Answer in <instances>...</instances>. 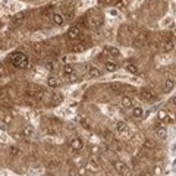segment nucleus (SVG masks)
Instances as JSON below:
<instances>
[{
    "instance_id": "423d86ee",
    "label": "nucleus",
    "mask_w": 176,
    "mask_h": 176,
    "mask_svg": "<svg viewBox=\"0 0 176 176\" xmlns=\"http://www.w3.org/2000/svg\"><path fill=\"white\" fill-rule=\"evenodd\" d=\"M79 34H81V30H79L78 25L71 27L69 31H68V38H69V40H76V38L79 37Z\"/></svg>"
},
{
    "instance_id": "e433bc0d",
    "label": "nucleus",
    "mask_w": 176,
    "mask_h": 176,
    "mask_svg": "<svg viewBox=\"0 0 176 176\" xmlns=\"http://www.w3.org/2000/svg\"><path fill=\"white\" fill-rule=\"evenodd\" d=\"M69 176H78V172H75V170L72 169V170L69 172Z\"/></svg>"
},
{
    "instance_id": "39448f33",
    "label": "nucleus",
    "mask_w": 176,
    "mask_h": 176,
    "mask_svg": "<svg viewBox=\"0 0 176 176\" xmlns=\"http://www.w3.org/2000/svg\"><path fill=\"white\" fill-rule=\"evenodd\" d=\"M147 38H148V34H147V32H139V34L136 35V38H135L133 45H136V47H142L144 44L147 43Z\"/></svg>"
},
{
    "instance_id": "9b49d317",
    "label": "nucleus",
    "mask_w": 176,
    "mask_h": 176,
    "mask_svg": "<svg viewBox=\"0 0 176 176\" xmlns=\"http://www.w3.org/2000/svg\"><path fill=\"white\" fill-rule=\"evenodd\" d=\"M88 76H89V78H98V76H101V72H100L98 68L91 66V68L88 69Z\"/></svg>"
},
{
    "instance_id": "f03ea898",
    "label": "nucleus",
    "mask_w": 176,
    "mask_h": 176,
    "mask_svg": "<svg viewBox=\"0 0 176 176\" xmlns=\"http://www.w3.org/2000/svg\"><path fill=\"white\" fill-rule=\"evenodd\" d=\"M113 167H115V170H116L119 175L129 176V167H128L126 163H123L122 160H116V162L113 163Z\"/></svg>"
},
{
    "instance_id": "c756f323",
    "label": "nucleus",
    "mask_w": 176,
    "mask_h": 176,
    "mask_svg": "<svg viewBox=\"0 0 176 176\" xmlns=\"http://www.w3.org/2000/svg\"><path fill=\"white\" fill-rule=\"evenodd\" d=\"M122 85H120V84H118V82H113V84H112V89H113V91H120V89H122Z\"/></svg>"
},
{
    "instance_id": "a211bd4d",
    "label": "nucleus",
    "mask_w": 176,
    "mask_h": 176,
    "mask_svg": "<svg viewBox=\"0 0 176 176\" xmlns=\"http://www.w3.org/2000/svg\"><path fill=\"white\" fill-rule=\"evenodd\" d=\"M47 85H48L50 88L59 87V81H57V78H56V76H50V78L47 79Z\"/></svg>"
},
{
    "instance_id": "f3484780",
    "label": "nucleus",
    "mask_w": 176,
    "mask_h": 176,
    "mask_svg": "<svg viewBox=\"0 0 176 176\" xmlns=\"http://www.w3.org/2000/svg\"><path fill=\"white\" fill-rule=\"evenodd\" d=\"M132 116L136 118V119H141V118H144V110H142L141 107H135V109L132 110Z\"/></svg>"
},
{
    "instance_id": "1a4fd4ad",
    "label": "nucleus",
    "mask_w": 176,
    "mask_h": 176,
    "mask_svg": "<svg viewBox=\"0 0 176 176\" xmlns=\"http://www.w3.org/2000/svg\"><path fill=\"white\" fill-rule=\"evenodd\" d=\"M51 21H53L54 25H62L65 22V16L62 13H53L51 15Z\"/></svg>"
},
{
    "instance_id": "c9c22d12",
    "label": "nucleus",
    "mask_w": 176,
    "mask_h": 176,
    "mask_svg": "<svg viewBox=\"0 0 176 176\" xmlns=\"http://www.w3.org/2000/svg\"><path fill=\"white\" fill-rule=\"evenodd\" d=\"M48 133H51V135H56L57 132H56V129H53V128H48Z\"/></svg>"
},
{
    "instance_id": "ddd939ff",
    "label": "nucleus",
    "mask_w": 176,
    "mask_h": 176,
    "mask_svg": "<svg viewBox=\"0 0 176 176\" xmlns=\"http://www.w3.org/2000/svg\"><path fill=\"white\" fill-rule=\"evenodd\" d=\"M175 88V79L173 78H167L164 82V92H169Z\"/></svg>"
},
{
    "instance_id": "4c0bfd02",
    "label": "nucleus",
    "mask_w": 176,
    "mask_h": 176,
    "mask_svg": "<svg viewBox=\"0 0 176 176\" xmlns=\"http://www.w3.org/2000/svg\"><path fill=\"white\" fill-rule=\"evenodd\" d=\"M100 3H110V1H113V0H98Z\"/></svg>"
},
{
    "instance_id": "2f4dec72",
    "label": "nucleus",
    "mask_w": 176,
    "mask_h": 176,
    "mask_svg": "<svg viewBox=\"0 0 176 176\" xmlns=\"http://www.w3.org/2000/svg\"><path fill=\"white\" fill-rule=\"evenodd\" d=\"M85 173H87V169H85V167H81V169L78 170V175L79 176H84Z\"/></svg>"
},
{
    "instance_id": "b1692460",
    "label": "nucleus",
    "mask_w": 176,
    "mask_h": 176,
    "mask_svg": "<svg viewBox=\"0 0 176 176\" xmlns=\"http://www.w3.org/2000/svg\"><path fill=\"white\" fill-rule=\"evenodd\" d=\"M109 54H110L112 57H119L120 53H119V50H118L116 47H110V48H109Z\"/></svg>"
},
{
    "instance_id": "6e6552de",
    "label": "nucleus",
    "mask_w": 176,
    "mask_h": 176,
    "mask_svg": "<svg viewBox=\"0 0 176 176\" xmlns=\"http://www.w3.org/2000/svg\"><path fill=\"white\" fill-rule=\"evenodd\" d=\"M173 48H175V41H173L172 38L166 40V41L163 43V47H162V50H163L164 53H170Z\"/></svg>"
},
{
    "instance_id": "5701e85b",
    "label": "nucleus",
    "mask_w": 176,
    "mask_h": 176,
    "mask_svg": "<svg viewBox=\"0 0 176 176\" xmlns=\"http://www.w3.org/2000/svg\"><path fill=\"white\" fill-rule=\"evenodd\" d=\"M51 100L54 101V104H59L62 101V94L60 92H53L51 94Z\"/></svg>"
},
{
    "instance_id": "20e7f679",
    "label": "nucleus",
    "mask_w": 176,
    "mask_h": 176,
    "mask_svg": "<svg viewBox=\"0 0 176 176\" xmlns=\"http://www.w3.org/2000/svg\"><path fill=\"white\" fill-rule=\"evenodd\" d=\"M141 97H142V100H145V101H154V100H156V94L153 92L151 88H142V89H141Z\"/></svg>"
},
{
    "instance_id": "f704fd0d",
    "label": "nucleus",
    "mask_w": 176,
    "mask_h": 176,
    "mask_svg": "<svg viewBox=\"0 0 176 176\" xmlns=\"http://www.w3.org/2000/svg\"><path fill=\"white\" fill-rule=\"evenodd\" d=\"M116 6H118L119 9H122V7L125 6V3H123V1H118V3H116Z\"/></svg>"
},
{
    "instance_id": "72a5a7b5",
    "label": "nucleus",
    "mask_w": 176,
    "mask_h": 176,
    "mask_svg": "<svg viewBox=\"0 0 176 176\" xmlns=\"http://www.w3.org/2000/svg\"><path fill=\"white\" fill-rule=\"evenodd\" d=\"M154 173L156 175H160L162 173V167H154Z\"/></svg>"
},
{
    "instance_id": "a878e982",
    "label": "nucleus",
    "mask_w": 176,
    "mask_h": 176,
    "mask_svg": "<svg viewBox=\"0 0 176 176\" xmlns=\"http://www.w3.org/2000/svg\"><path fill=\"white\" fill-rule=\"evenodd\" d=\"M167 119V112L166 110H159V120H166Z\"/></svg>"
},
{
    "instance_id": "aec40b11",
    "label": "nucleus",
    "mask_w": 176,
    "mask_h": 176,
    "mask_svg": "<svg viewBox=\"0 0 176 176\" xmlns=\"http://www.w3.org/2000/svg\"><path fill=\"white\" fill-rule=\"evenodd\" d=\"M156 133H157V136H159L160 139H164V138L167 136V131H166V128H157V129H156Z\"/></svg>"
},
{
    "instance_id": "bb28decb",
    "label": "nucleus",
    "mask_w": 176,
    "mask_h": 176,
    "mask_svg": "<svg viewBox=\"0 0 176 176\" xmlns=\"http://www.w3.org/2000/svg\"><path fill=\"white\" fill-rule=\"evenodd\" d=\"M32 50L35 51V53H41V50H43V45L40 43H34V45H32Z\"/></svg>"
},
{
    "instance_id": "393cba45",
    "label": "nucleus",
    "mask_w": 176,
    "mask_h": 176,
    "mask_svg": "<svg viewBox=\"0 0 176 176\" xmlns=\"http://www.w3.org/2000/svg\"><path fill=\"white\" fill-rule=\"evenodd\" d=\"M126 69L131 72V74H138V66L135 63H131V65H126Z\"/></svg>"
},
{
    "instance_id": "9d476101",
    "label": "nucleus",
    "mask_w": 176,
    "mask_h": 176,
    "mask_svg": "<svg viewBox=\"0 0 176 176\" xmlns=\"http://www.w3.org/2000/svg\"><path fill=\"white\" fill-rule=\"evenodd\" d=\"M62 72H63V75H65V76H69V75H72V74L75 72V68H74V65H71V63H66V65L63 66Z\"/></svg>"
},
{
    "instance_id": "dca6fc26",
    "label": "nucleus",
    "mask_w": 176,
    "mask_h": 176,
    "mask_svg": "<svg viewBox=\"0 0 176 176\" xmlns=\"http://www.w3.org/2000/svg\"><path fill=\"white\" fill-rule=\"evenodd\" d=\"M91 19H92V27H100V25L103 24V15H101V13L92 16Z\"/></svg>"
},
{
    "instance_id": "58836bf2",
    "label": "nucleus",
    "mask_w": 176,
    "mask_h": 176,
    "mask_svg": "<svg viewBox=\"0 0 176 176\" xmlns=\"http://www.w3.org/2000/svg\"><path fill=\"white\" fill-rule=\"evenodd\" d=\"M172 104H173V106H176V95L172 98Z\"/></svg>"
},
{
    "instance_id": "4468645a",
    "label": "nucleus",
    "mask_w": 176,
    "mask_h": 176,
    "mask_svg": "<svg viewBox=\"0 0 176 176\" xmlns=\"http://www.w3.org/2000/svg\"><path fill=\"white\" fill-rule=\"evenodd\" d=\"M120 103H122V106H123L125 109H129V107H132V106H133V101H132V98H131V97H128V95H123Z\"/></svg>"
},
{
    "instance_id": "473e14b6",
    "label": "nucleus",
    "mask_w": 176,
    "mask_h": 176,
    "mask_svg": "<svg viewBox=\"0 0 176 176\" xmlns=\"http://www.w3.org/2000/svg\"><path fill=\"white\" fill-rule=\"evenodd\" d=\"M76 79H78V78H75L74 75H69V78H68V81H69V82H74V81H76Z\"/></svg>"
},
{
    "instance_id": "c85d7f7f",
    "label": "nucleus",
    "mask_w": 176,
    "mask_h": 176,
    "mask_svg": "<svg viewBox=\"0 0 176 176\" xmlns=\"http://www.w3.org/2000/svg\"><path fill=\"white\" fill-rule=\"evenodd\" d=\"M19 153H21V150H19L18 147H10V154H12V156H18Z\"/></svg>"
},
{
    "instance_id": "0eeeda50",
    "label": "nucleus",
    "mask_w": 176,
    "mask_h": 176,
    "mask_svg": "<svg viewBox=\"0 0 176 176\" xmlns=\"http://www.w3.org/2000/svg\"><path fill=\"white\" fill-rule=\"evenodd\" d=\"M71 148H72L74 151H81V150L84 148L82 139H81V138H74V139L71 141Z\"/></svg>"
},
{
    "instance_id": "cd10ccee",
    "label": "nucleus",
    "mask_w": 176,
    "mask_h": 176,
    "mask_svg": "<svg viewBox=\"0 0 176 176\" xmlns=\"http://www.w3.org/2000/svg\"><path fill=\"white\" fill-rule=\"evenodd\" d=\"M81 125H82L85 129H91V125L88 123V120L85 119V118H81Z\"/></svg>"
},
{
    "instance_id": "ea45409f",
    "label": "nucleus",
    "mask_w": 176,
    "mask_h": 176,
    "mask_svg": "<svg viewBox=\"0 0 176 176\" xmlns=\"http://www.w3.org/2000/svg\"><path fill=\"white\" fill-rule=\"evenodd\" d=\"M3 74H4V69H3V68L0 66V75H3Z\"/></svg>"
},
{
    "instance_id": "6ab92c4d",
    "label": "nucleus",
    "mask_w": 176,
    "mask_h": 176,
    "mask_svg": "<svg viewBox=\"0 0 176 176\" xmlns=\"http://www.w3.org/2000/svg\"><path fill=\"white\" fill-rule=\"evenodd\" d=\"M104 65H106V69H107L109 72H115V71L118 69V63H115V62H110V60H109V62H106Z\"/></svg>"
},
{
    "instance_id": "412c9836",
    "label": "nucleus",
    "mask_w": 176,
    "mask_h": 176,
    "mask_svg": "<svg viewBox=\"0 0 176 176\" xmlns=\"http://www.w3.org/2000/svg\"><path fill=\"white\" fill-rule=\"evenodd\" d=\"M144 147L148 148V150H154V148H156V142H154L153 139H145V141H144Z\"/></svg>"
},
{
    "instance_id": "4be33fe9",
    "label": "nucleus",
    "mask_w": 176,
    "mask_h": 176,
    "mask_svg": "<svg viewBox=\"0 0 176 176\" xmlns=\"http://www.w3.org/2000/svg\"><path fill=\"white\" fill-rule=\"evenodd\" d=\"M85 169H87V170H91V172H97V170H98V164L94 163V162H89L87 166H85Z\"/></svg>"
},
{
    "instance_id": "7c9ffc66",
    "label": "nucleus",
    "mask_w": 176,
    "mask_h": 176,
    "mask_svg": "<svg viewBox=\"0 0 176 176\" xmlns=\"http://www.w3.org/2000/svg\"><path fill=\"white\" fill-rule=\"evenodd\" d=\"M24 19V13H18L16 16H15V22H18V21H22Z\"/></svg>"
},
{
    "instance_id": "f8f14e48",
    "label": "nucleus",
    "mask_w": 176,
    "mask_h": 176,
    "mask_svg": "<svg viewBox=\"0 0 176 176\" xmlns=\"http://www.w3.org/2000/svg\"><path fill=\"white\" fill-rule=\"evenodd\" d=\"M85 48H87V44L82 43V41H78V43L72 47V51H74V53H81V51H84Z\"/></svg>"
},
{
    "instance_id": "2eb2a0df",
    "label": "nucleus",
    "mask_w": 176,
    "mask_h": 176,
    "mask_svg": "<svg viewBox=\"0 0 176 176\" xmlns=\"http://www.w3.org/2000/svg\"><path fill=\"white\" fill-rule=\"evenodd\" d=\"M34 133H35V131H34V128H32V126H25V128L22 129V135H24V136H27V138H31Z\"/></svg>"
},
{
    "instance_id": "f257e3e1",
    "label": "nucleus",
    "mask_w": 176,
    "mask_h": 176,
    "mask_svg": "<svg viewBox=\"0 0 176 176\" xmlns=\"http://www.w3.org/2000/svg\"><path fill=\"white\" fill-rule=\"evenodd\" d=\"M10 62L13 66H16L19 69H27L30 66V60L22 51H13L10 54Z\"/></svg>"
},
{
    "instance_id": "7ed1b4c3",
    "label": "nucleus",
    "mask_w": 176,
    "mask_h": 176,
    "mask_svg": "<svg viewBox=\"0 0 176 176\" xmlns=\"http://www.w3.org/2000/svg\"><path fill=\"white\" fill-rule=\"evenodd\" d=\"M116 129L120 133L122 138H125V139H129V138H131V131H129V128H128V125H126L125 122H118Z\"/></svg>"
}]
</instances>
